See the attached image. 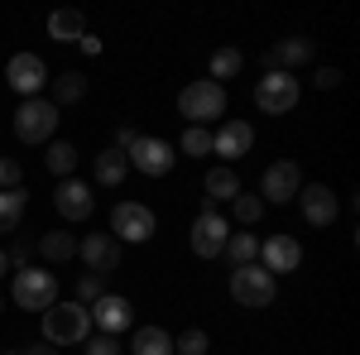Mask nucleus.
Masks as SVG:
<instances>
[{"label": "nucleus", "instance_id": "nucleus-17", "mask_svg": "<svg viewBox=\"0 0 360 355\" xmlns=\"http://www.w3.org/2000/svg\"><path fill=\"white\" fill-rule=\"evenodd\" d=\"M298 207H303L307 226H332L336 212H341V202H336V192L327 188V183H303V192H298Z\"/></svg>", "mask_w": 360, "mask_h": 355}, {"label": "nucleus", "instance_id": "nucleus-30", "mask_svg": "<svg viewBox=\"0 0 360 355\" xmlns=\"http://www.w3.org/2000/svg\"><path fill=\"white\" fill-rule=\"evenodd\" d=\"M183 154H188V159H207V154H212V130L188 125V130H183Z\"/></svg>", "mask_w": 360, "mask_h": 355}, {"label": "nucleus", "instance_id": "nucleus-18", "mask_svg": "<svg viewBox=\"0 0 360 355\" xmlns=\"http://www.w3.org/2000/svg\"><path fill=\"white\" fill-rule=\"evenodd\" d=\"M250 144H255L250 120H221V125L212 130V154H221V159H245Z\"/></svg>", "mask_w": 360, "mask_h": 355}, {"label": "nucleus", "instance_id": "nucleus-41", "mask_svg": "<svg viewBox=\"0 0 360 355\" xmlns=\"http://www.w3.org/2000/svg\"><path fill=\"white\" fill-rule=\"evenodd\" d=\"M0 355H25V351H0Z\"/></svg>", "mask_w": 360, "mask_h": 355}, {"label": "nucleus", "instance_id": "nucleus-28", "mask_svg": "<svg viewBox=\"0 0 360 355\" xmlns=\"http://www.w3.org/2000/svg\"><path fill=\"white\" fill-rule=\"evenodd\" d=\"M44 164H49V173L68 178V173L77 168V149H72L68 139H53V144H49V154H44Z\"/></svg>", "mask_w": 360, "mask_h": 355}, {"label": "nucleus", "instance_id": "nucleus-39", "mask_svg": "<svg viewBox=\"0 0 360 355\" xmlns=\"http://www.w3.org/2000/svg\"><path fill=\"white\" fill-rule=\"evenodd\" d=\"M25 355H58V351H53V346H49V341H44V346H29Z\"/></svg>", "mask_w": 360, "mask_h": 355}, {"label": "nucleus", "instance_id": "nucleus-38", "mask_svg": "<svg viewBox=\"0 0 360 355\" xmlns=\"http://www.w3.org/2000/svg\"><path fill=\"white\" fill-rule=\"evenodd\" d=\"M77 49H82L86 58H96V53H101V39H96V34H82V44H77Z\"/></svg>", "mask_w": 360, "mask_h": 355}, {"label": "nucleus", "instance_id": "nucleus-10", "mask_svg": "<svg viewBox=\"0 0 360 355\" xmlns=\"http://www.w3.org/2000/svg\"><path fill=\"white\" fill-rule=\"evenodd\" d=\"M5 82L29 101V96H39V91L49 86V63H44L39 53H15L10 63H5Z\"/></svg>", "mask_w": 360, "mask_h": 355}, {"label": "nucleus", "instance_id": "nucleus-20", "mask_svg": "<svg viewBox=\"0 0 360 355\" xmlns=\"http://www.w3.org/2000/svg\"><path fill=\"white\" fill-rule=\"evenodd\" d=\"M125 173H130V159H125L120 149H101V154H96V183H101V188H120Z\"/></svg>", "mask_w": 360, "mask_h": 355}, {"label": "nucleus", "instance_id": "nucleus-27", "mask_svg": "<svg viewBox=\"0 0 360 355\" xmlns=\"http://www.w3.org/2000/svg\"><path fill=\"white\" fill-rule=\"evenodd\" d=\"M236 192H240V178H236V168H212V173H207V197H212V202H231V197H236Z\"/></svg>", "mask_w": 360, "mask_h": 355}, {"label": "nucleus", "instance_id": "nucleus-40", "mask_svg": "<svg viewBox=\"0 0 360 355\" xmlns=\"http://www.w3.org/2000/svg\"><path fill=\"white\" fill-rule=\"evenodd\" d=\"M5 269H10V259H5V250H0V273H5Z\"/></svg>", "mask_w": 360, "mask_h": 355}, {"label": "nucleus", "instance_id": "nucleus-5", "mask_svg": "<svg viewBox=\"0 0 360 355\" xmlns=\"http://www.w3.org/2000/svg\"><path fill=\"white\" fill-rule=\"evenodd\" d=\"M298 96H303V86L293 72H264L259 86H255V106L264 110V115H288V110L298 106Z\"/></svg>", "mask_w": 360, "mask_h": 355}, {"label": "nucleus", "instance_id": "nucleus-6", "mask_svg": "<svg viewBox=\"0 0 360 355\" xmlns=\"http://www.w3.org/2000/svg\"><path fill=\"white\" fill-rule=\"evenodd\" d=\"M154 231H159V221H154V212H149L144 202H115V212H111V235L115 240L144 245V240H154Z\"/></svg>", "mask_w": 360, "mask_h": 355}, {"label": "nucleus", "instance_id": "nucleus-14", "mask_svg": "<svg viewBox=\"0 0 360 355\" xmlns=\"http://www.w3.org/2000/svg\"><path fill=\"white\" fill-rule=\"evenodd\" d=\"M53 207L63 221H86L91 212H96V197H91V188H86L82 178H63L53 192Z\"/></svg>", "mask_w": 360, "mask_h": 355}, {"label": "nucleus", "instance_id": "nucleus-11", "mask_svg": "<svg viewBox=\"0 0 360 355\" xmlns=\"http://www.w3.org/2000/svg\"><path fill=\"white\" fill-rule=\"evenodd\" d=\"M77 254H82L86 273H115L120 269V240H115L111 231H91L86 240H77Z\"/></svg>", "mask_w": 360, "mask_h": 355}, {"label": "nucleus", "instance_id": "nucleus-19", "mask_svg": "<svg viewBox=\"0 0 360 355\" xmlns=\"http://www.w3.org/2000/svg\"><path fill=\"white\" fill-rule=\"evenodd\" d=\"M82 34H86L82 10H53L49 15V39L53 44H82Z\"/></svg>", "mask_w": 360, "mask_h": 355}, {"label": "nucleus", "instance_id": "nucleus-31", "mask_svg": "<svg viewBox=\"0 0 360 355\" xmlns=\"http://www.w3.org/2000/svg\"><path fill=\"white\" fill-rule=\"evenodd\" d=\"M101 293H106V278H101V273H77V298L72 302H82V307H91V302L101 298Z\"/></svg>", "mask_w": 360, "mask_h": 355}, {"label": "nucleus", "instance_id": "nucleus-25", "mask_svg": "<svg viewBox=\"0 0 360 355\" xmlns=\"http://www.w3.org/2000/svg\"><path fill=\"white\" fill-rule=\"evenodd\" d=\"M53 82V106H72V101H82L86 96V72H63V77H49Z\"/></svg>", "mask_w": 360, "mask_h": 355}, {"label": "nucleus", "instance_id": "nucleus-2", "mask_svg": "<svg viewBox=\"0 0 360 355\" xmlns=\"http://www.w3.org/2000/svg\"><path fill=\"white\" fill-rule=\"evenodd\" d=\"M178 110L188 115V125H212L217 115H226V86H217L212 77H197L178 91Z\"/></svg>", "mask_w": 360, "mask_h": 355}, {"label": "nucleus", "instance_id": "nucleus-42", "mask_svg": "<svg viewBox=\"0 0 360 355\" xmlns=\"http://www.w3.org/2000/svg\"><path fill=\"white\" fill-rule=\"evenodd\" d=\"M0 312H5V302H0Z\"/></svg>", "mask_w": 360, "mask_h": 355}, {"label": "nucleus", "instance_id": "nucleus-16", "mask_svg": "<svg viewBox=\"0 0 360 355\" xmlns=\"http://www.w3.org/2000/svg\"><path fill=\"white\" fill-rule=\"evenodd\" d=\"M259 264L274 273H293L303 264V245L293 240V235H269V240H259Z\"/></svg>", "mask_w": 360, "mask_h": 355}, {"label": "nucleus", "instance_id": "nucleus-4", "mask_svg": "<svg viewBox=\"0 0 360 355\" xmlns=\"http://www.w3.org/2000/svg\"><path fill=\"white\" fill-rule=\"evenodd\" d=\"M53 130H58V106L53 101H44V96L20 101V110H15V135L25 139V144H49Z\"/></svg>", "mask_w": 360, "mask_h": 355}, {"label": "nucleus", "instance_id": "nucleus-24", "mask_svg": "<svg viewBox=\"0 0 360 355\" xmlns=\"http://www.w3.org/2000/svg\"><path fill=\"white\" fill-rule=\"evenodd\" d=\"M34 250H39V254H44L49 264H68V259L77 254V240H72L68 231H49V235H44V240H39Z\"/></svg>", "mask_w": 360, "mask_h": 355}, {"label": "nucleus", "instance_id": "nucleus-21", "mask_svg": "<svg viewBox=\"0 0 360 355\" xmlns=\"http://www.w3.org/2000/svg\"><path fill=\"white\" fill-rule=\"evenodd\" d=\"M221 259H231V269L255 264V259H259V240H255V231H231V240H226Z\"/></svg>", "mask_w": 360, "mask_h": 355}, {"label": "nucleus", "instance_id": "nucleus-33", "mask_svg": "<svg viewBox=\"0 0 360 355\" xmlns=\"http://www.w3.org/2000/svg\"><path fill=\"white\" fill-rule=\"evenodd\" d=\"M29 254H34V240H25V235L15 231V240H10V250H5L10 269H29Z\"/></svg>", "mask_w": 360, "mask_h": 355}, {"label": "nucleus", "instance_id": "nucleus-3", "mask_svg": "<svg viewBox=\"0 0 360 355\" xmlns=\"http://www.w3.org/2000/svg\"><path fill=\"white\" fill-rule=\"evenodd\" d=\"M231 298L240 302V307H269L278 298V278L259 259L255 264H240V269H231Z\"/></svg>", "mask_w": 360, "mask_h": 355}, {"label": "nucleus", "instance_id": "nucleus-37", "mask_svg": "<svg viewBox=\"0 0 360 355\" xmlns=\"http://www.w3.org/2000/svg\"><path fill=\"white\" fill-rule=\"evenodd\" d=\"M130 144H135V130H130V125H120V130H115V144H111V149H120V154H125Z\"/></svg>", "mask_w": 360, "mask_h": 355}, {"label": "nucleus", "instance_id": "nucleus-13", "mask_svg": "<svg viewBox=\"0 0 360 355\" xmlns=\"http://www.w3.org/2000/svg\"><path fill=\"white\" fill-rule=\"evenodd\" d=\"M312 53H317V44L303 39V34L278 39L274 49H264V72H298L303 63H312Z\"/></svg>", "mask_w": 360, "mask_h": 355}, {"label": "nucleus", "instance_id": "nucleus-15", "mask_svg": "<svg viewBox=\"0 0 360 355\" xmlns=\"http://www.w3.org/2000/svg\"><path fill=\"white\" fill-rule=\"evenodd\" d=\"M226 240H231V221H226L221 212H207V217L193 221V250L202 259H217L226 250Z\"/></svg>", "mask_w": 360, "mask_h": 355}, {"label": "nucleus", "instance_id": "nucleus-29", "mask_svg": "<svg viewBox=\"0 0 360 355\" xmlns=\"http://www.w3.org/2000/svg\"><path fill=\"white\" fill-rule=\"evenodd\" d=\"M231 217H236V226H255V221L264 217V202L255 192H236L231 197Z\"/></svg>", "mask_w": 360, "mask_h": 355}, {"label": "nucleus", "instance_id": "nucleus-22", "mask_svg": "<svg viewBox=\"0 0 360 355\" xmlns=\"http://www.w3.org/2000/svg\"><path fill=\"white\" fill-rule=\"evenodd\" d=\"M25 202H29V192H25V188H10V192H0V235H15V231H20V217H25Z\"/></svg>", "mask_w": 360, "mask_h": 355}, {"label": "nucleus", "instance_id": "nucleus-7", "mask_svg": "<svg viewBox=\"0 0 360 355\" xmlns=\"http://www.w3.org/2000/svg\"><path fill=\"white\" fill-rule=\"evenodd\" d=\"M15 302L29 312H49L58 302V278L49 269H15Z\"/></svg>", "mask_w": 360, "mask_h": 355}, {"label": "nucleus", "instance_id": "nucleus-26", "mask_svg": "<svg viewBox=\"0 0 360 355\" xmlns=\"http://www.w3.org/2000/svg\"><path fill=\"white\" fill-rule=\"evenodd\" d=\"M207 67H212V82L221 86V82H231V77H240V67H245V53H240V49H217Z\"/></svg>", "mask_w": 360, "mask_h": 355}, {"label": "nucleus", "instance_id": "nucleus-32", "mask_svg": "<svg viewBox=\"0 0 360 355\" xmlns=\"http://www.w3.org/2000/svg\"><path fill=\"white\" fill-rule=\"evenodd\" d=\"M207 346H212V341H207V331H202V327H188L178 341H173V355H207Z\"/></svg>", "mask_w": 360, "mask_h": 355}, {"label": "nucleus", "instance_id": "nucleus-12", "mask_svg": "<svg viewBox=\"0 0 360 355\" xmlns=\"http://www.w3.org/2000/svg\"><path fill=\"white\" fill-rule=\"evenodd\" d=\"M91 312V327L101 331V336H120V331L135 327V312H130V298H120V293H101V298L86 307Z\"/></svg>", "mask_w": 360, "mask_h": 355}, {"label": "nucleus", "instance_id": "nucleus-1", "mask_svg": "<svg viewBox=\"0 0 360 355\" xmlns=\"http://www.w3.org/2000/svg\"><path fill=\"white\" fill-rule=\"evenodd\" d=\"M86 336H91V312H86L82 302H53L49 312H44V341L49 346H82Z\"/></svg>", "mask_w": 360, "mask_h": 355}, {"label": "nucleus", "instance_id": "nucleus-23", "mask_svg": "<svg viewBox=\"0 0 360 355\" xmlns=\"http://www.w3.org/2000/svg\"><path fill=\"white\" fill-rule=\"evenodd\" d=\"M130 355H173V336L164 327H139L130 341Z\"/></svg>", "mask_w": 360, "mask_h": 355}, {"label": "nucleus", "instance_id": "nucleus-34", "mask_svg": "<svg viewBox=\"0 0 360 355\" xmlns=\"http://www.w3.org/2000/svg\"><path fill=\"white\" fill-rule=\"evenodd\" d=\"M82 351L86 355H125V346H120L115 336H101V331H96V336H86V341H82Z\"/></svg>", "mask_w": 360, "mask_h": 355}, {"label": "nucleus", "instance_id": "nucleus-36", "mask_svg": "<svg viewBox=\"0 0 360 355\" xmlns=\"http://www.w3.org/2000/svg\"><path fill=\"white\" fill-rule=\"evenodd\" d=\"M312 82H317V91H332V86H341V72H336V67H322Z\"/></svg>", "mask_w": 360, "mask_h": 355}, {"label": "nucleus", "instance_id": "nucleus-35", "mask_svg": "<svg viewBox=\"0 0 360 355\" xmlns=\"http://www.w3.org/2000/svg\"><path fill=\"white\" fill-rule=\"evenodd\" d=\"M10 188H25V173H20V164L10 154H0V192H10Z\"/></svg>", "mask_w": 360, "mask_h": 355}, {"label": "nucleus", "instance_id": "nucleus-8", "mask_svg": "<svg viewBox=\"0 0 360 355\" xmlns=\"http://www.w3.org/2000/svg\"><path fill=\"white\" fill-rule=\"evenodd\" d=\"M125 159H130L139 173H149V178H168L178 154H173V144L159 139V135H135V144L125 149Z\"/></svg>", "mask_w": 360, "mask_h": 355}, {"label": "nucleus", "instance_id": "nucleus-9", "mask_svg": "<svg viewBox=\"0 0 360 355\" xmlns=\"http://www.w3.org/2000/svg\"><path fill=\"white\" fill-rule=\"evenodd\" d=\"M303 192V173H298V164L293 159H278V164H269L264 168V178H259V202L269 207H283V202H293Z\"/></svg>", "mask_w": 360, "mask_h": 355}]
</instances>
